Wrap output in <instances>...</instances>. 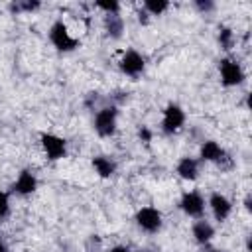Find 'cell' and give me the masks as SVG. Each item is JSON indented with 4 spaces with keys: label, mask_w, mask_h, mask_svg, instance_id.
<instances>
[{
    "label": "cell",
    "mask_w": 252,
    "mask_h": 252,
    "mask_svg": "<svg viewBox=\"0 0 252 252\" xmlns=\"http://www.w3.org/2000/svg\"><path fill=\"white\" fill-rule=\"evenodd\" d=\"M47 37H49V43L61 51V53H71L75 51L77 47H81V39L79 37H73L67 24L63 20H55L51 26H49V32H47Z\"/></svg>",
    "instance_id": "6da1fadb"
},
{
    "label": "cell",
    "mask_w": 252,
    "mask_h": 252,
    "mask_svg": "<svg viewBox=\"0 0 252 252\" xmlns=\"http://www.w3.org/2000/svg\"><path fill=\"white\" fill-rule=\"evenodd\" d=\"M118 126V106L116 104H104L100 108H96L94 112V120H93V128L100 138H110L114 136Z\"/></svg>",
    "instance_id": "7a4b0ae2"
},
{
    "label": "cell",
    "mask_w": 252,
    "mask_h": 252,
    "mask_svg": "<svg viewBox=\"0 0 252 252\" xmlns=\"http://www.w3.org/2000/svg\"><path fill=\"white\" fill-rule=\"evenodd\" d=\"M219 77H220V83L224 87H228V89L242 85L244 79H246L242 65L232 57H222L219 61Z\"/></svg>",
    "instance_id": "3957f363"
},
{
    "label": "cell",
    "mask_w": 252,
    "mask_h": 252,
    "mask_svg": "<svg viewBox=\"0 0 252 252\" xmlns=\"http://www.w3.org/2000/svg\"><path fill=\"white\" fill-rule=\"evenodd\" d=\"M39 146L49 161H59L67 156V140L53 134V132H41L39 134Z\"/></svg>",
    "instance_id": "277c9868"
},
{
    "label": "cell",
    "mask_w": 252,
    "mask_h": 252,
    "mask_svg": "<svg viewBox=\"0 0 252 252\" xmlns=\"http://www.w3.org/2000/svg\"><path fill=\"white\" fill-rule=\"evenodd\" d=\"M179 209H181V213L183 215H187V217H191V219H203V215H205V207H207V203H205V197L197 191V189H189V191H183L181 193V197H179Z\"/></svg>",
    "instance_id": "5b68a950"
},
{
    "label": "cell",
    "mask_w": 252,
    "mask_h": 252,
    "mask_svg": "<svg viewBox=\"0 0 252 252\" xmlns=\"http://www.w3.org/2000/svg\"><path fill=\"white\" fill-rule=\"evenodd\" d=\"M185 124V110L177 102H169L161 112V132L165 136L177 134Z\"/></svg>",
    "instance_id": "8992f818"
},
{
    "label": "cell",
    "mask_w": 252,
    "mask_h": 252,
    "mask_svg": "<svg viewBox=\"0 0 252 252\" xmlns=\"http://www.w3.org/2000/svg\"><path fill=\"white\" fill-rule=\"evenodd\" d=\"M199 161H205V163H215L219 167H224V163H230V156L226 154V150L215 142V140H205L199 148Z\"/></svg>",
    "instance_id": "52a82bcc"
},
{
    "label": "cell",
    "mask_w": 252,
    "mask_h": 252,
    "mask_svg": "<svg viewBox=\"0 0 252 252\" xmlns=\"http://www.w3.org/2000/svg\"><path fill=\"white\" fill-rule=\"evenodd\" d=\"M134 220H136L138 228L148 232V234L159 232L161 224H163V217H161V213L156 207H142V209H138Z\"/></svg>",
    "instance_id": "ba28073f"
},
{
    "label": "cell",
    "mask_w": 252,
    "mask_h": 252,
    "mask_svg": "<svg viewBox=\"0 0 252 252\" xmlns=\"http://www.w3.org/2000/svg\"><path fill=\"white\" fill-rule=\"evenodd\" d=\"M118 69L130 77V79H138L144 71H146V59L144 55H140L136 49H126L118 61Z\"/></svg>",
    "instance_id": "9c48e42d"
},
{
    "label": "cell",
    "mask_w": 252,
    "mask_h": 252,
    "mask_svg": "<svg viewBox=\"0 0 252 252\" xmlns=\"http://www.w3.org/2000/svg\"><path fill=\"white\" fill-rule=\"evenodd\" d=\"M207 205H209L211 215L217 222H224L232 213V201L220 191H213L207 199Z\"/></svg>",
    "instance_id": "30bf717a"
},
{
    "label": "cell",
    "mask_w": 252,
    "mask_h": 252,
    "mask_svg": "<svg viewBox=\"0 0 252 252\" xmlns=\"http://www.w3.org/2000/svg\"><path fill=\"white\" fill-rule=\"evenodd\" d=\"M37 189V177L32 169H22L16 177V181L12 183V193L18 197H30L32 193H35Z\"/></svg>",
    "instance_id": "8fae6325"
},
{
    "label": "cell",
    "mask_w": 252,
    "mask_h": 252,
    "mask_svg": "<svg viewBox=\"0 0 252 252\" xmlns=\"http://www.w3.org/2000/svg\"><path fill=\"white\" fill-rule=\"evenodd\" d=\"M199 169H201V161L197 158H189V156L179 158V161L175 165V173L183 181H195L199 177Z\"/></svg>",
    "instance_id": "7c38bea8"
},
{
    "label": "cell",
    "mask_w": 252,
    "mask_h": 252,
    "mask_svg": "<svg viewBox=\"0 0 252 252\" xmlns=\"http://www.w3.org/2000/svg\"><path fill=\"white\" fill-rule=\"evenodd\" d=\"M191 234H193V240L197 244L207 246L213 240V236H215V226L209 220H205V219H197L193 222V226H191Z\"/></svg>",
    "instance_id": "4fadbf2b"
},
{
    "label": "cell",
    "mask_w": 252,
    "mask_h": 252,
    "mask_svg": "<svg viewBox=\"0 0 252 252\" xmlns=\"http://www.w3.org/2000/svg\"><path fill=\"white\" fill-rule=\"evenodd\" d=\"M91 165L100 179H110L116 173V161L110 156H94L91 159Z\"/></svg>",
    "instance_id": "5bb4252c"
},
{
    "label": "cell",
    "mask_w": 252,
    "mask_h": 252,
    "mask_svg": "<svg viewBox=\"0 0 252 252\" xmlns=\"http://www.w3.org/2000/svg\"><path fill=\"white\" fill-rule=\"evenodd\" d=\"M102 26L110 39H120L124 33V20L120 14H106L102 18Z\"/></svg>",
    "instance_id": "9a60e30c"
},
{
    "label": "cell",
    "mask_w": 252,
    "mask_h": 252,
    "mask_svg": "<svg viewBox=\"0 0 252 252\" xmlns=\"http://www.w3.org/2000/svg\"><path fill=\"white\" fill-rule=\"evenodd\" d=\"M217 41H219V45H220L222 51H230L232 45H234V32L228 26H219Z\"/></svg>",
    "instance_id": "2e32d148"
},
{
    "label": "cell",
    "mask_w": 252,
    "mask_h": 252,
    "mask_svg": "<svg viewBox=\"0 0 252 252\" xmlns=\"http://www.w3.org/2000/svg\"><path fill=\"white\" fill-rule=\"evenodd\" d=\"M167 8H169V2L167 0H146L142 4V10L148 16H161Z\"/></svg>",
    "instance_id": "e0dca14e"
},
{
    "label": "cell",
    "mask_w": 252,
    "mask_h": 252,
    "mask_svg": "<svg viewBox=\"0 0 252 252\" xmlns=\"http://www.w3.org/2000/svg\"><path fill=\"white\" fill-rule=\"evenodd\" d=\"M41 4L39 2H30V0H20V2H14L10 4V10L16 12V14H32L33 10H37Z\"/></svg>",
    "instance_id": "ac0fdd59"
},
{
    "label": "cell",
    "mask_w": 252,
    "mask_h": 252,
    "mask_svg": "<svg viewBox=\"0 0 252 252\" xmlns=\"http://www.w3.org/2000/svg\"><path fill=\"white\" fill-rule=\"evenodd\" d=\"M94 8H98L104 16H106V14H120V4L114 2V0H110V2H108V0H100V2L94 4Z\"/></svg>",
    "instance_id": "d6986e66"
},
{
    "label": "cell",
    "mask_w": 252,
    "mask_h": 252,
    "mask_svg": "<svg viewBox=\"0 0 252 252\" xmlns=\"http://www.w3.org/2000/svg\"><path fill=\"white\" fill-rule=\"evenodd\" d=\"M10 215V193L0 191V222Z\"/></svg>",
    "instance_id": "ffe728a7"
},
{
    "label": "cell",
    "mask_w": 252,
    "mask_h": 252,
    "mask_svg": "<svg viewBox=\"0 0 252 252\" xmlns=\"http://www.w3.org/2000/svg\"><path fill=\"white\" fill-rule=\"evenodd\" d=\"M195 8L201 14H207V12L215 10V2H211V0H195Z\"/></svg>",
    "instance_id": "44dd1931"
},
{
    "label": "cell",
    "mask_w": 252,
    "mask_h": 252,
    "mask_svg": "<svg viewBox=\"0 0 252 252\" xmlns=\"http://www.w3.org/2000/svg\"><path fill=\"white\" fill-rule=\"evenodd\" d=\"M138 136H140V140H142L144 144H150V142H152V132H150V128H148V126H140Z\"/></svg>",
    "instance_id": "7402d4cb"
},
{
    "label": "cell",
    "mask_w": 252,
    "mask_h": 252,
    "mask_svg": "<svg viewBox=\"0 0 252 252\" xmlns=\"http://www.w3.org/2000/svg\"><path fill=\"white\" fill-rule=\"evenodd\" d=\"M138 22H140V24H148V22H150V16H148L142 8L138 10Z\"/></svg>",
    "instance_id": "603a6c76"
},
{
    "label": "cell",
    "mask_w": 252,
    "mask_h": 252,
    "mask_svg": "<svg viewBox=\"0 0 252 252\" xmlns=\"http://www.w3.org/2000/svg\"><path fill=\"white\" fill-rule=\"evenodd\" d=\"M108 252H134V250H130L128 246H122V244H116V246H112Z\"/></svg>",
    "instance_id": "cb8c5ba5"
},
{
    "label": "cell",
    "mask_w": 252,
    "mask_h": 252,
    "mask_svg": "<svg viewBox=\"0 0 252 252\" xmlns=\"http://www.w3.org/2000/svg\"><path fill=\"white\" fill-rule=\"evenodd\" d=\"M250 203H252V199H250V195H246V199H244V207H246L248 213L252 211V205H250Z\"/></svg>",
    "instance_id": "d4e9b609"
},
{
    "label": "cell",
    "mask_w": 252,
    "mask_h": 252,
    "mask_svg": "<svg viewBox=\"0 0 252 252\" xmlns=\"http://www.w3.org/2000/svg\"><path fill=\"white\" fill-rule=\"evenodd\" d=\"M0 252H8V246H6V242L2 240V236H0Z\"/></svg>",
    "instance_id": "484cf974"
},
{
    "label": "cell",
    "mask_w": 252,
    "mask_h": 252,
    "mask_svg": "<svg viewBox=\"0 0 252 252\" xmlns=\"http://www.w3.org/2000/svg\"><path fill=\"white\" fill-rule=\"evenodd\" d=\"M209 252H222V250H219V248H211Z\"/></svg>",
    "instance_id": "4316f807"
},
{
    "label": "cell",
    "mask_w": 252,
    "mask_h": 252,
    "mask_svg": "<svg viewBox=\"0 0 252 252\" xmlns=\"http://www.w3.org/2000/svg\"><path fill=\"white\" fill-rule=\"evenodd\" d=\"M138 252H154V250H138Z\"/></svg>",
    "instance_id": "83f0119b"
}]
</instances>
